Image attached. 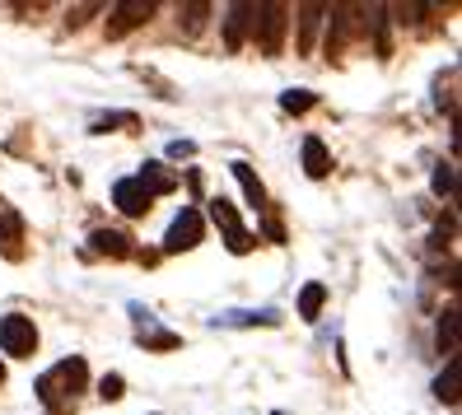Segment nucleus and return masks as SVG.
Masks as SVG:
<instances>
[{
  "label": "nucleus",
  "instance_id": "1",
  "mask_svg": "<svg viewBox=\"0 0 462 415\" xmlns=\"http://www.w3.org/2000/svg\"><path fill=\"white\" fill-rule=\"evenodd\" d=\"M89 387V364L79 355L61 359V364H51L42 378H38V397L57 410V415H70L75 410V397Z\"/></svg>",
  "mask_w": 462,
  "mask_h": 415
},
{
  "label": "nucleus",
  "instance_id": "2",
  "mask_svg": "<svg viewBox=\"0 0 462 415\" xmlns=\"http://www.w3.org/2000/svg\"><path fill=\"white\" fill-rule=\"evenodd\" d=\"M257 47L262 57H281L285 51V33H290V5H281V0H271V5H257Z\"/></svg>",
  "mask_w": 462,
  "mask_h": 415
},
{
  "label": "nucleus",
  "instance_id": "3",
  "mask_svg": "<svg viewBox=\"0 0 462 415\" xmlns=\"http://www.w3.org/2000/svg\"><path fill=\"white\" fill-rule=\"evenodd\" d=\"M210 219H215V229L225 234V247H229L234 257H248V253H253V243H257V238L243 229L238 206H234L229 197H210Z\"/></svg>",
  "mask_w": 462,
  "mask_h": 415
},
{
  "label": "nucleus",
  "instance_id": "4",
  "mask_svg": "<svg viewBox=\"0 0 462 415\" xmlns=\"http://www.w3.org/2000/svg\"><path fill=\"white\" fill-rule=\"evenodd\" d=\"M0 350L14 355V359H33L38 355V327H33V318H23V313H5V318H0Z\"/></svg>",
  "mask_w": 462,
  "mask_h": 415
},
{
  "label": "nucleus",
  "instance_id": "5",
  "mask_svg": "<svg viewBox=\"0 0 462 415\" xmlns=\"http://www.w3.org/2000/svg\"><path fill=\"white\" fill-rule=\"evenodd\" d=\"M201 234H206L201 210H197V206H182V210L173 215L169 234H164V253H169V257H173V253H192V247L201 243Z\"/></svg>",
  "mask_w": 462,
  "mask_h": 415
},
{
  "label": "nucleus",
  "instance_id": "6",
  "mask_svg": "<svg viewBox=\"0 0 462 415\" xmlns=\"http://www.w3.org/2000/svg\"><path fill=\"white\" fill-rule=\"evenodd\" d=\"M332 14V29H328V57L337 61L341 51H346V42L356 38V33H365V10L360 5H337V10H328Z\"/></svg>",
  "mask_w": 462,
  "mask_h": 415
},
{
  "label": "nucleus",
  "instance_id": "7",
  "mask_svg": "<svg viewBox=\"0 0 462 415\" xmlns=\"http://www.w3.org/2000/svg\"><path fill=\"white\" fill-rule=\"evenodd\" d=\"M131 318H135V341H141L145 350H178V346H182L178 331L159 327V322H154V313H150V309H141V303H131Z\"/></svg>",
  "mask_w": 462,
  "mask_h": 415
},
{
  "label": "nucleus",
  "instance_id": "8",
  "mask_svg": "<svg viewBox=\"0 0 462 415\" xmlns=\"http://www.w3.org/2000/svg\"><path fill=\"white\" fill-rule=\"evenodd\" d=\"M150 14H154V0H122V5L107 10V38H126L131 29H141Z\"/></svg>",
  "mask_w": 462,
  "mask_h": 415
},
{
  "label": "nucleus",
  "instance_id": "9",
  "mask_svg": "<svg viewBox=\"0 0 462 415\" xmlns=\"http://www.w3.org/2000/svg\"><path fill=\"white\" fill-rule=\"evenodd\" d=\"M253 19H257V5H248V0H238V5L225 10V47L229 51H243V42L253 33Z\"/></svg>",
  "mask_w": 462,
  "mask_h": 415
},
{
  "label": "nucleus",
  "instance_id": "10",
  "mask_svg": "<svg viewBox=\"0 0 462 415\" xmlns=\"http://www.w3.org/2000/svg\"><path fill=\"white\" fill-rule=\"evenodd\" d=\"M113 206L122 210V215H150V206H154V197L135 182V178H117L113 182Z\"/></svg>",
  "mask_w": 462,
  "mask_h": 415
},
{
  "label": "nucleus",
  "instance_id": "11",
  "mask_svg": "<svg viewBox=\"0 0 462 415\" xmlns=\"http://www.w3.org/2000/svg\"><path fill=\"white\" fill-rule=\"evenodd\" d=\"M294 19H299V57H309V51H313V38H318V29H322V19H328V5L309 0V5L294 10Z\"/></svg>",
  "mask_w": 462,
  "mask_h": 415
},
{
  "label": "nucleus",
  "instance_id": "12",
  "mask_svg": "<svg viewBox=\"0 0 462 415\" xmlns=\"http://www.w3.org/2000/svg\"><path fill=\"white\" fill-rule=\"evenodd\" d=\"M0 257H10V262L23 257V215L19 210H0Z\"/></svg>",
  "mask_w": 462,
  "mask_h": 415
},
{
  "label": "nucleus",
  "instance_id": "13",
  "mask_svg": "<svg viewBox=\"0 0 462 415\" xmlns=\"http://www.w3.org/2000/svg\"><path fill=\"white\" fill-rule=\"evenodd\" d=\"M89 253L122 262V257H131V238H126L122 229H94V234H89Z\"/></svg>",
  "mask_w": 462,
  "mask_h": 415
},
{
  "label": "nucleus",
  "instance_id": "14",
  "mask_svg": "<svg viewBox=\"0 0 462 415\" xmlns=\"http://www.w3.org/2000/svg\"><path fill=\"white\" fill-rule=\"evenodd\" d=\"M229 173L238 178V187H243V197H248V206H253V210H266V187H262V178L253 173V163L234 159V163H229Z\"/></svg>",
  "mask_w": 462,
  "mask_h": 415
},
{
  "label": "nucleus",
  "instance_id": "15",
  "mask_svg": "<svg viewBox=\"0 0 462 415\" xmlns=\"http://www.w3.org/2000/svg\"><path fill=\"white\" fill-rule=\"evenodd\" d=\"M135 182H141L150 197H169V191H178V173H169L164 163H145V169L135 173Z\"/></svg>",
  "mask_w": 462,
  "mask_h": 415
},
{
  "label": "nucleus",
  "instance_id": "16",
  "mask_svg": "<svg viewBox=\"0 0 462 415\" xmlns=\"http://www.w3.org/2000/svg\"><path fill=\"white\" fill-rule=\"evenodd\" d=\"M304 173L309 178H328L332 173V154H328V145H322L318 135H309V141H304Z\"/></svg>",
  "mask_w": 462,
  "mask_h": 415
},
{
  "label": "nucleus",
  "instance_id": "17",
  "mask_svg": "<svg viewBox=\"0 0 462 415\" xmlns=\"http://www.w3.org/2000/svg\"><path fill=\"white\" fill-rule=\"evenodd\" d=\"M457 383H462V364H457V355L444 364V374L434 378V397H439L444 406H457Z\"/></svg>",
  "mask_w": 462,
  "mask_h": 415
},
{
  "label": "nucleus",
  "instance_id": "18",
  "mask_svg": "<svg viewBox=\"0 0 462 415\" xmlns=\"http://www.w3.org/2000/svg\"><path fill=\"white\" fill-rule=\"evenodd\" d=\"M322 303H328V285L309 281L304 290H299V318H304V322H318V318H322Z\"/></svg>",
  "mask_w": 462,
  "mask_h": 415
},
{
  "label": "nucleus",
  "instance_id": "19",
  "mask_svg": "<svg viewBox=\"0 0 462 415\" xmlns=\"http://www.w3.org/2000/svg\"><path fill=\"white\" fill-rule=\"evenodd\" d=\"M281 313L276 309H257V313H220L215 327H276Z\"/></svg>",
  "mask_w": 462,
  "mask_h": 415
},
{
  "label": "nucleus",
  "instance_id": "20",
  "mask_svg": "<svg viewBox=\"0 0 462 415\" xmlns=\"http://www.w3.org/2000/svg\"><path fill=\"white\" fill-rule=\"evenodd\" d=\"M439 355H457V309H448L444 318H439Z\"/></svg>",
  "mask_w": 462,
  "mask_h": 415
},
{
  "label": "nucleus",
  "instance_id": "21",
  "mask_svg": "<svg viewBox=\"0 0 462 415\" xmlns=\"http://www.w3.org/2000/svg\"><path fill=\"white\" fill-rule=\"evenodd\" d=\"M313 103H318L313 89H285V94H281V107H285V113H294V117H299V113H309Z\"/></svg>",
  "mask_w": 462,
  "mask_h": 415
},
{
  "label": "nucleus",
  "instance_id": "22",
  "mask_svg": "<svg viewBox=\"0 0 462 415\" xmlns=\"http://www.w3.org/2000/svg\"><path fill=\"white\" fill-rule=\"evenodd\" d=\"M430 187H434V197H453V191H457V169H453V163H439L434 178H430Z\"/></svg>",
  "mask_w": 462,
  "mask_h": 415
},
{
  "label": "nucleus",
  "instance_id": "23",
  "mask_svg": "<svg viewBox=\"0 0 462 415\" xmlns=\"http://www.w3.org/2000/svg\"><path fill=\"white\" fill-rule=\"evenodd\" d=\"M98 397H103V401H122V397H126V378H122V374H103Z\"/></svg>",
  "mask_w": 462,
  "mask_h": 415
},
{
  "label": "nucleus",
  "instance_id": "24",
  "mask_svg": "<svg viewBox=\"0 0 462 415\" xmlns=\"http://www.w3.org/2000/svg\"><path fill=\"white\" fill-rule=\"evenodd\" d=\"M206 14H210V5H182V29H187V38H197V33H201Z\"/></svg>",
  "mask_w": 462,
  "mask_h": 415
},
{
  "label": "nucleus",
  "instance_id": "25",
  "mask_svg": "<svg viewBox=\"0 0 462 415\" xmlns=\"http://www.w3.org/2000/svg\"><path fill=\"white\" fill-rule=\"evenodd\" d=\"M107 126H135V113H107V117H94V131H107Z\"/></svg>",
  "mask_w": 462,
  "mask_h": 415
},
{
  "label": "nucleus",
  "instance_id": "26",
  "mask_svg": "<svg viewBox=\"0 0 462 415\" xmlns=\"http://www.w3.org/2000/svg\"><path fill=\"white\" fill-rule=\"evenodd\" d=\"M262 229H266L271 243H285V229H281V219H276V215H266V225H262Z\"/></svg>",
  "mask_w": 462,
  "mask_h": 415
},
{
  "label": "nucleus",
  "instance_id": "27",
  "mask_svg": "<svg viewBox=\"0 0 462 415\" xmlns=\"http://www.w3.org/2000/svg\"><path fill=\"white\" fill-rule=\"evenodd\" d=\"M169 154H173V159H187V154H197V145H192V141H173Z\"/></svg>",
  "mask_w": 462,
  "mask_h": 415
},
{
  "label": "nucleus",
  "instance_id": "28",
  "mask_svg": "<svg viewBox=\"0 0 462 415\" xmlns=\"http://www.w3.org/2000/svg\"><path fill=\"white\" fill-rule=\"evenodd\" d=\"M0 383H5V364H0Z\"/></svg>",
  "mask_w": 462,
  "mask_h": 415
}]
</instances>
